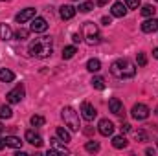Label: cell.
<instances>
[{
  "mask_svg": "<svg viewBox=\"0 0 158 156\" xmlns=\"http://www.w3.org/2000/svg\"><path fill=\"white\" fill-rule=\"evenodd\" d=\"M136 63H138V66H145V64H147L145 53H138V55H136Z\"/></svg>",
  "mask_w": 158,
  "mask_h": 156,
  "instance_id": "1f68e13d",
  "label": "cell"
},
{
  "mask_svg": "<svg viewBox=\"0 0 158 156\" xmlns=\"http://www.w3.org/2000/svg\"><path fill=\"white\" fill-rule=\"evenodd\" d=\"M110 74L116 79H131L136 76V64L129 59H118L110 64Z\"/></svg>",
  "mask_w": 158,
  "mask_h": 156,
  "instance_id": "7a4b0ae2",
  "label": "cell"
},
{
  "mask_svg": "<svg viewBox=\"0 0 158 156\" xmlns=\"http://www.w3.org/2000/svg\"><path fill=\"white\" fill-rule=\"evenodd\" d=\"M28 51H30L31 57L46 59V57H50L52 51H53V40H52V37H39V39H35L30 44Z\"/></svg>",
  "mask_w": 158,
  "mask_h": 156,
  "instance_id": "6da1fadb",
  "label": "cell"
},
{
  "mask_svg": "<svg viewBox=\"0 0 158 156\" xmlns=\"http://www.w3.org/2000/svg\"><path fill=\"white\" fill-rule=\"evenodd\" d=\"M127 138L125 136H114L112 138V145H114V149H125L127 147Z\"/></svg>",
  "mask_w": 158,
  "mask_h": 156,
  "instance_id": "44dd1931",
  "label": "cell"
},
{
  "mask_svg": "<svg viewBox=\"0 0 158 156\" xmlns=\"http://www.w3.org/2000/svg\"><path fill=\"white\" fill-rule=\"evenodd\" d=\"M59 13H61V18L63 20H72L76 17V7L66 4V6H61V11Z\"/></svg>",
  "mask_w": 158,
  "mask_h": 156,
  "instance_id": "2e32d148",
  "label": "cell"
},
{
  "mask_svg": "<svg viewBox=\"0 0 158 156\" xmlns=\"http://www.w3.org/2000/svg\"><path fill=\"white\" fill-rule=\"evenodd\" d=\"M90 83H92V86H94V88H98V90H103V88H105V79L99 77V76L92 77V81H90Z\"/></svg>",
  "mask_w": 158,
  "mask_h": 156,
  "instance_id": "d4e9b609",
  "label": "cell"
},
{
  "mask_svg": "<svg viewBox=\"0 0 158 156\" xmlns=\"http://www.w3.org/2000/svg\"><path fill=\"white\" fill-rule=\"evenodd\" d=\"M4 145H6V142H4V138H0V151L4 149Z\"/></svg>",
  "mask_w": 158,
  "mask_h": 156,
  "instance_id": "ab89813d",
  "label": "cell"
},
{
  "mask_svg": "<svg viewBox=\"0 0 158 156\" xmlns=\"http://www.w3.org/2000/svg\"><path fill=\"white\" fill-rule=\"evenodd\" d=\"M72 40H74V44L81 42V40H83V33H74V35H72Z\"/></svg>",
  "mask_w": 158,
  "mask_h": 156,
  "instance_id": "836d02e7",
  "label": "cell"
},
{
  "mask_svg": "<svg viewBox=\"0 0 158 156\" xmlns=\"http://www.w3.org/2000/svg\"><path fill=\"white\" fill-rule=\"evenodd\" d=\"M28 35H30V31H28V30H24V28H20V30L15 33V37H17L19 40H26V39H28Z\"/></svg>",
  "mask_w": 158,
  "mask_h": 156,
  "instance_id": "f546056e",
  "label": "cell"
},
{
  "mask_svg": "<svg viewBox=\"0 0 158 156\" xmlns=\"http://www.w3.org/2000/svg\"><path fill=\"white\" fill-rule=\"evenodd\" d=\"M145 153H147V154H149V156H155V153H156V151H155V149H151V147H149V149H147V151H145Z\"/></svg>",
  "mask_w": 158,
  "mask_h": 156,
  "instance_id": "74e56055",
  "label": "cell"
},
{
  "mask_svg": "<svg viewBox=\"0 0 158 156\" xmlns=\"http://www.w3.org/2000/svg\"><path fill=\"white\" fill-rule=\"evenodd\" d=\"M57 138L61 140V142H64V143H68V142H72V138H70V132L68 130H64L63 127H57Z\"/></svg>",
  "mask_w": 158,
  "mask_h": 156,
  "instance_id": "7402d4cb",
  "label": "cell"
},
{
  "mask_svg": "<svg viewBox=\"0 0 158 156\" xmlns=\"http://www.w3.org/2000/svg\"><path fill=\"white\" fill-rule=\"evenodd\" d=\"M24 138H26V142L31 143L33 147H42V143H44L42 138H40V134L35 132V130H26V136H24Z\"/></svg>",
  "mask_w": 158,
  "mask_h": 156,
  "instance_id": "7c38bea8",
  "label": "cell"
},
{
  "mask_svg": "<svg viewBox=\"0 0 158 156\" xmlns=\"http://www.w3.org/2000/svg\"><path fill=\"white\" fill-rule=\"evenodd\" d=\"M4 142H6V147H11V149H20L22 143H24V142H20V138H17V136H6Z\"/></svg>",
  "mask_w": 158,
  "mask_h": 156,
  "instance_id": "e0dca14e",
  "label": "cell"
},
{
  "mask_svg": "<svg viewBox=\"0 0 158 156\" xmlns=\"http://www.w3.org/2000/svg\"><path fill=\"white\" fill-rule=\"evenodd\" d=\"M30 30H31L33 33H44V31L48 30V22H46V18H42V17H35V18H31V26H30Z\"/></svg>",
  "mask_w": 158,
  "mask_h": 156,
  "instance_id": "8992f818",
  "label": "cell"
},
{
  "mask_svg": "<svg viewBox=\"0 0 158 156\" xmlns=\"http://www.w3.org/2000/svg\"><path fill=\"white\" fill-rule=\"evenodd\" d=\"M98 130H99L101 136H112V132H114V123H112L110 119H99Z\"/></svg>",
  "mask_w": 158,
  "mask_h": 156,
  "instance_id": "ba28073f",
  "label": "cell"
},
{
  "mask_svg": "<svg viewBox=\"0 0 158 156\" xmlns=\"http://www.w3.org/2000/svg\"><path fill=\"white\" fill-rule=\"evenodd\" d=\"M81 116H83V119H86V121H92L94 117L98 116V110L94 109V105L83 103V105H81Z\"/></svg>",
  "mask_w": 158,
  "mask_h": 156,
  "instance_id": "9c48e42d",
  "label": "cell"
},
{
  "mask_svg": "<svg viewBox=\"0 0 158 156\" xmlns=\"http://www.w3.org/2000/svg\"><path fill=\"white\" fill-rule=\"evenodd\" d=\"M24 94H26L24 86H22V84H17L11 92H7L6 99H7V103H20V101H22V97H24Z\"/></svg>",
  "mask_w": 158,
  "mask_h": 156,
  "instance_id": "5b68a950",
  "label": "cell"
},
{
  "mask_svg": "<svg viewBox=\"0 0 158 156\" xmlns=\"http://www.w3.org/2000/svg\"><path fill=\"white\" fill-rule=\"evenodd\" d=\"M136 140H138V142H147V134H145L143 130H138V132H136Z\"/></svg>",
  "mask_w": 158,
  "mask_h": 156,
  "instance_id": "d6a6232c",
  "label": "cell"
},
{
  "mask_svg": "<svg viewBox=\"0 0 158 156\" xmlns=\"http://www.w3.org/2000/svg\"><path fill=\"white\" fill-rule=\"evenodd\" d=\"M83 39L86 40V44H90V46L99 44V42H101L99 28H98L94 22H85V24H83Z\"/></svg>",
  "mask_w": 158,
  "mask_h": 156,
  "instance_id": "3957f363",
  "label": "cell"
},
{
  "mask_svg": "<svg viewBox=\"0 0 158 156\" xmlns=\"http://www.w3.org/2000/svg\"><path fill=\"white\" fill-rule=\"evenodd\" d=\"M156 2H158V0H156Z\"/></svg>",
  "mask_w": 158,
  "mask_h": 156,
  "instance_id": "7bdbcfd3",
  "label": "cell"
},
{
  "mask_svg": "<svg viewBox=\"0 0 158 156\" xmlns=\"http://www.w3.org/2000/svg\"><path fill=\"white\" fill-rule=\"evenodd\" d=\"M153 57H155V59H158V48H155V50H153Z\"/></svg>",
  "mask_w": 158,
  "mask_h": 156,
  "instance_id": "f35d334b",
  "label": "cell"
},
{
  "mask_svg": "<svg viewBox=\"0 0 158 156\" xmlns=\"http://www.w3.org/2000/svg\"><path fill=\"white\" fill-rule=\"evenodd\" d=\"M13 37V31L7 24H0V39L2 40H9Z\"/></svg>",
  "mask_w": 158,
  "mask_h": 156,
  "instance_id": "d6986e66",
  "label": "cell"
},
{
  "mask_svg": "<svg viewBox=\"0 0 158 156\" xmlns=\"http://www.w3.org/2000/svg\"><path fill=\"white\" fill-rule=\"evenodd\" d=\"M142 31L143 33H155V31H158V18L151 17L145 22H142Z\"/></svg>",
  "mask_w": 158,
  "mask_h": 156,
  "instance_id": "4fadbf2b",
  "label": "cell"
},
{
  "mask_svg": "<svg viewBox=\"0 0 158 156\" xmlns=\"http://www.w3.org/2000/svg\"><path fill=\"white\" fill-rule=\"evenodd\" d=\"M132 117L134 119H147L149 117V107L143 103H136L132 107Z\"/></svg>",
  "mask_w": 158,
  "mask_h": 156,
  "instance_id": "52a82bcc",
  "label": "cell"
},
{
  "mask_svg": "<svg viewBox=\"0 0 158 156\" xmlns=\"http://www.w3.org/2000/svg\"><path fill=\"white\" fill-rule=\"evenodd\" d=\"M15 79V74L11 72V70H7V68H0V81L2 83H11Z\"/></svg>",
  "mask_w": 158,
  "mask_h": 156,
  "instance_id": "ac0fdd59",
  "label": "cell"
},
{
  "mask_svg": "<svg viewBox=\"0 0 158 156\" xmlns=\"http://www.w3.org/2000/svg\"><path fill=\"white\" fill-rule=\"evenodd\" d=\"M52 147H53V149H50V151H48V156H53V154H68V149H66L64 145H61L57 138H53V140H52Z\"/></svg>",
  "mask_w": 158,
  "mask_h": 156,
  "instance_id": "5bb4252c",
  "label": "cell"
},
{
  "mask_svg": "<svg viewBox=\"0 0 158 156\" xmlns=\"http://www.w3.org/2000/svg\"><path fill=\"white\" fill-rule=\"evenodd\" d=\"M110 13H112V17L121 18V17H125V15H127V6H125L123 2H114V4H112Z\"/></svg>",
  "mask_w": 158,
  "mask_h": 156,
  "instance_id": "9a60e30c",
  "label": "cell"
},
{
  "mask_svg": "<svg viewBox=\"0 0 158 156\" xmlns=\"http://www.w3.org/2000/svg\"><path fill=\"white\" fill-rule=\"evenodd\" d=\"M30 121H31V125H33V127H42V125L46 123V119H44L42 116H31Z\"/></svg>",
  "mask_w": 158,
  "mask_h": 156,
  "instance_id": "f1b7e54d",
  "label": "cell"
},
{
  "mask_svg": "<svg viewBox=\"0 0 158 156\" xmlns=\"http://www.w3.org/2000/svg\"><path fill=\"white\" fill-rule=\"evenodd\" d=\"M96 4H98V6H107V4H109V0H98Z\"/></svg>",
  "mask_w": 158,
  "mask_h": 156,
  "instance_id": "8d00e7d4",
  "label": "cell"
},
{
  "mask_svg": "<svg viewBox=\"0 0 158 156\" xmlns=\"http://www.w3.org/2000/svg\"><path fill=\"white\" fill-rule=\"evenodd\" d=\"M142 4V0H125L127 9H138V6Z\"/></svg>",
  "mask_w": 158,
  "mask_h": 156,
  "instance_id": "4dcf8cb0",
  "label": "cell"
},
{
  "mask_svg": "<svg viewBox=\"0 0 158 156\" xmlns=\"http://www.w3.org/2000/svg\"><path fill=\"white\" fill-rule=\"evenodd\" d=\"M31 18H35V9H33V7H26V9H22V11L15 17V20H17L19 24H24V22H28V20H31Z\"/></svg>",
  "mask_w": 158,
  "mask_h": 156,
  "instance_id": "30bf717a",
  "label": "cell"
},
{
  "mask_svg": "<svg viewBox=\"0 0 158 156\" xmlns=\"http://www.w3.org/2000/svg\"><path fill=\"white\" fill-rule=\"evenodd\" d=\"M109 110L116 116H125V109H123V103L119 101L118 97H112L109 101Z\"/></svg>",
  "mask_w": 158,
  "mask_h": 156,
  "instance_id": "8fae6325",
  "label": "cell"
},
{
  "mask_svg": "<svg viewBox=\"0 0 158 156\" xmlns=\"http://www.w3.org/2000/svg\"><path fill=\"white\" fill-rule=\"evenodd\" d=\"M119 129H121V132L125 134V132H129V130H131V125H129V123H121V127H119Z\"/></svg>",
  "mask_w": 158,
  "mask_h": 156,
  "instance_id": "e575fe53",
  "label": "cell"
},
{
  "mask_svg": "<svg viewBox=\"0 0 158 156\" xmlns=\"http://www.w3.org/2000/svg\"><path fill=\"white\" fill-rule=\"evenodd\" d=\"M0 2H7V0H0Z\"/></svg>",
  "mask_w": 158,
  "mask_h": 156,
  "instance_id": "b9f144b4",
  "label": "cell"
},
{
  "mask_svg": "<svg viewBox=\"0 0 158 156\" xmlns=\"http://www.w3.org/2000/svg\"><path fill=\"white\" fill-rule=\"evenodd\" d=\"M61 117L64 119V125L70 129V130H79V114L72 109V107H64L61 110Z\"/></svg>",
  "mask_w": 158,
  "mask_h": 156,
  "instance_id": "277c9868",
  "label": "cell"
},
{
  "mask_svg": "<svg viewBox=\"0 0 158 156\" xmlns=\"http://www.w3.org/2000/svg\"><path fill=\"white\" fill-rule=\"evenodd\" d=\"M76 53H77L76 46H64L63 48V59H72Z\"/></svg>",
  "mask_w": 158,
  "mask_h": 156,
  "instance_id": "cb8c5ba5",
  "label": "cell"
},
{
  "mask_svg": "<svg viewBox=\"0 0 158 156\" xmlns=\"http://www.w3.org/2000/svg\"><path fill=\"white\" fill-rule=\"evenodd\" d=\"M94 9V2H83V4H79V11L81 13H88V11H92Z\"/></svg>",
  "mask_w": 158,
  "mask_h": 156,
  "instance_id": "83f0119b",
  "label": "cell"
},
{
  "mask_svg": "<svg viewBox=\"0 0 158 156\" xmlns=\"http://www.w3.org/2000/svg\"><path fill=\"white\" fill-rule=\"evenodd\" d=\"M85 149H86V153H98L99 151V143L98 142H86V145H85Z\"/></svg>",
  "mask_w": 158,
  "mask_h": 156,
  "instance_id": "4316f807",
  "label": "cell"
},
{
  "mask_svg": "<svg viewBox=\"0 0 158 156\" xmlns=\"http://www.w3.org/2000/svg\"><path fill=\"white\" fill-rule=\"evenodd\" d=\"M2 130H4V127H2V123H0V132H2Z\"/></svg>",
  "mask_w": 158,
  "mask_h": 156,
  "instance_id": "60d3db41",
  "label": "cell"
},
{
  "mask_svg": "<svg viewBox=\"0 0 158 156\" xmlns=\"http://www.w3.org/2000/svg\"><path fill=\"white\" fill-rule=\"evenodd\" d=\"M86 70L92 72V74L99 72V70H101V63H99V59H90V61L86 63Z\"/></svg>",
  "mask_w": 158,
  "mask_h": 156,
  "instance_id": "ffe728a7",
  "label": "cell"
},
{
  "mask_svg": "<svg viewBox=\"0 0 158 156\" xmlns=\"http://www.w3.org/2000/svg\"><path fill=\"white\" fill-rule=\"evenodd\" d=\"M142 17H145V18H151V17H155V13H156V9L151 6V4H147V6H143L142 7Z\"/></svg>",
  "mask_w": 158,
  "mask_h": 156,
  "instance_id": "603a6c76",
  "label": "cell"
},
{
  "mask_svg": "<svg viewBox=\"0 0 158 156\" xmlns=\"http://www.w3.org/2000/svg\"><path fill=\"white\" fill-rule=\"evenodd\" d=\"M11 116H13V110L7 105H0V117L2 119H9Z\"/></svg>",
  "mask_w": 158,
  "mask_h": 156,
  "instance_id": "484cf974",
  "label": "cell"
},
{
  "mask_svg": "<svg viewBox=\"0 0 158 156\" xmlns=\"http://www.w3.org/2000/svg\"><path fill=\"white\" fill-rule=\"evenodd\" d=\"M101 22H103L105 26H109V24H110V17H103V18H101Z\"/></svg>",
  "mask_w": 158,
  "mask_h": 156,
  "instance_id": "d590c367",
  "label": "cell"
}]
</instances>
